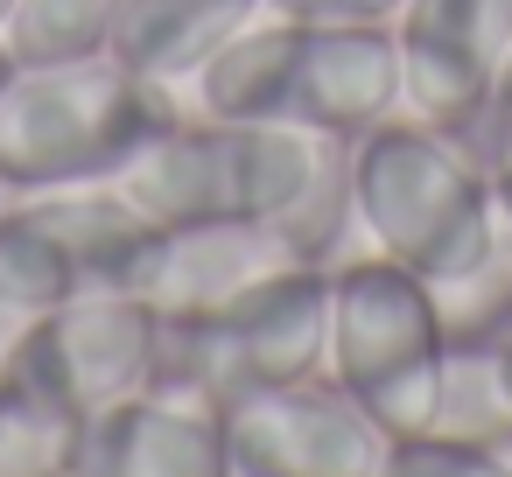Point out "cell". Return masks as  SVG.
<instances>
[{
	"instance_id": "cell-6",
	"label": "cell",
	"mask_w": 512,
	"mask_h": 477,
	"mask_svg": "<svg viewBox=\"0 0 512 477\" xmlns=\"http://www.w3.org/2000/svg\"><path fill=\"white\" fill-rule=\"evenodd\" d=\"M323 358H330V260H295L239 288L211 316L162 323V379L218 407L316 379Z\"/></svg>"
},
{
	"instance_id": "cell-4",
	"label": "cell",
	"mask_w": 512,
	"mask_h": 477,
	"mask_svg": "<svg viewBox=\"0 0 512 477\" xmlns=\"http://www.w3.org/2000/svg\"><path fill=\"white\" fill-rule=\"evenodd\" d=\"M323 372L386 435H428L442 421V379H449V323H442L435 288L379 253L330 260Z\"/></svg>"
},
{
	"instance_id": "cell-9",
	"label": "cell",
	"mask_w": 512,
	"mask_h": 477,
	"mask_svg": "<svg viewBox=\"0 0 512 477\" xmlns=\"http://www.w3.org/2000/svg\"><path fill=\"white\" fill-rule=\"evenodd\" d=\"M393 43H400L407 113L470 134L491 113L512 64V0H407Z\"/></svg>"
},
{
	"instance_id": "cell-10",
	"label": "cell",
	"mask_w": 512,
	"mask_h": 477,
	"mask_svg": "<svg viewBox=\"0 0 512 477\" xmlns=\"http://www.w3.org/2000/svg\"><path fill=\"white\" fill-rule=\"evenodd\" d=\"M64 477H232L225 407L190 386L155 379V386L99 407L71 435Z\"/></svg>"
},
{
	"instance_id": "cell-2",
	"label": "cell",
	"mask_w": 512,
	"mask_h": 477,
	"mask_svg": "<svg viewBox=\"0 0 512 477\" xmlns=\"http://www.w3.org/2000/svg\"><path fill=\"white\" fill-rule=\"evenodd\" d=\"M351 225L379 260L421 274L428 288L477 274L512 232L491 197V162L463 134L414 113H393L351 141Z\"/></svg>"
},
{
	"instance_id": "cell-12",
	"label": "cell",
	"mask_w": 512,
	"mask_h": 477,
	"mask_svg": "<svg viewBox=\"0 0 512 477\" xmlns=\"http://www.w3.org/2000/svg\"><path fill=\"white\" fill-rule=\"evenodd\" d=\"M295 260H309V253L281 225H239V218H218V225H155V246H148V260L134 274V295L162 323H190V316H211L218 302H232L239 288L295 267Z\"/></svg>"
},
{
	"instance_id": "cell-23",
	"label": "cell",
	"mask_w": 512,
	"mask_h": 477,
	"mask_svg": "<svg viewBox=\"0 0 512 477\" xmlns=\"http://www.w3.org/2000/svg\"><path fill=\"white\" fill-rule=\"evenodd\" d=\"M57 477H64V470H57Z\"/></svg>"
},
{
	"instance_id": "cell-7",
	"label": "cell",
	"mask_w": 512,
	"mask_h": 477,
	"mask_svg": "<svg viewBox=\"0 0 512 477\" xmlns=\"http://www.w3.org/2000/svg\"><path fill=\"white\" fill-rule=\"evenodd\" d=\"M148 246H155V225L113 183L36 190L22 204H0V309L43 316L78 295L134 288Z\"/></svg>"
},
{
	"instance_id": "cell-5",
	"label": "cell",
	"mask_w": 512,
	"mask_h": 477,
	"mask_svg": "<svg viewBox=\"0 0 512 477\" xmlns=\"http://www.w3.org/2000/svg\"><path fill=\"white\" fill-rule=\"evenodd\" d=\"M155 379H162V316L134 288H106L22 316L15 344L0 351V407L36 421L64 449L99 407Z\"/></svg>"
},
{
	"instance_id": "cell-15",
	"label": "cell",
	"mask_w": 512,
	"mask_h": 477,
	"mask_svg": "<svg viewBox=\"0 0 512 477\" xmlns=\"http://www.w3.org/2000/svg\"><path fill=\"white\" fill-rule=\"evenodd\" d=\"M379 477H512V442H470V435H393Z\"/></svg>"
},
{
	"instance_id": "cell-13",
	"label": "cell",
	"mask_w": 512,
	"mask_h": 477,
	"mask_svg": "<svg viewBox=\"0 0 512 477\" xmlns=\"http://www.w3.org/2000/svg\"><path fill=\"white\" fill-rule=\"evenodd\" d=\"M253 15H267V0H127L120 29H113V57L155 85H190L211 50H225Z\"/></svg>"
},
{
	"instance_id": "cell-22",
	"label": "cell",
	"mask_w": 512,
	"mask_h": 477,
	"mask_svg": "<svg viewBox=\"0 0 512 477\" xmlns=\"http://www.w3.org/2000/svg\"><path fill=\"white\" fill-rule=\"evenodd\" d=\"M0 204H8V183H0Z\"/></svg>"
},
{
	"instance_id": "cell-17",
	"label": "cell",
	"mask_w": 512,
	"mask_h": 477,
	"mask_svg": "<svg viewBox=\"0 0 512 477\" xmlns=\"http://www.w3.org/2000/svg\"><path fill=\"white\" fill-rule=\"evenodd\" d=\"M463 141H470V148H477L484 162H491V155H498V148L512 141V64H505V85H498V99H491V113H484V120H477V127L463 134Z\"/></svg>"
},
{
	"instance_id": "cell-8",
	"label": "cell",
	"mask_w": 512,
	"mask_h": 477,
	"mask_svg": "<svg viewBox=\"0 0 512 477\" xmlns=\"http://www.w3.org/2000/svg\"><path fill=\"white\" fill-rule=\"evenodd\" d=\"M225 435L232 477H379L393 442L330 372L232 400Z\"/></svg>"
},
{
	"instance_id": "cell-11",
	"label": "cell",
	"mask_w": 512,
	"mask_h": 477,
	"mask_svg": "<svg viewBox=\"0 0 512 477\" xmlns=\"http://www.w3.org/2000/svg\"><path fill=\"white\" fill-rule=\"evenodd\" d=\"M393 113H407L393 22H295V64H288V106H281L288 127H309L351 148Z\"/></svg>"
},
{
	"instance_id": "cell-3",
	"label": "cell",
	"mask_w": 512,
	"mask_h": 477,
	"mask_svg": "<svg viewBox=\"0 0 512 477\" xmlns=\"http://www.w3.org/2000/svg\"><path fill=\"white\" fill-rule=\"evenodd\" d=\"M176 120L183 113L169 85L127 71L113 50L71 64H22L0 85V183L22 197L113 183Z\"/></svg>"
},
{
	"instance_id": "cell-18",
	"label": "cell",
	"mask_w": 512,
	"mask_h": 477,
	"mask_svg": "<svg viewBox=\"0 0 512 477\" xmlns=\"http://www.w3.org/2000/svg\"><path fill=\"white\" fill-rule=\"evenodd\" d=\"M491 197H498V211H505V225H512V141L491 155Z\"/></svg>"
},
{
	"instance_id": "cell-14",
	"label": "cell",
	"mask_w": 512,
	"mask_h": 477,
	"mask_svg": "<svg viewBox=\"0 0 512 477\" xmlns=\"http://www.w3.org/2000/svg\"><path fill=\"white\" fill-rule=\"evenodd\" d=\"M127 0H15L8 22H0V43H8L15 64H71V57H99L113 50Z\"/></svg>"
},
{
	"instance_id": "cell-21",
	"label": "cell",
	"mask_w": 512,
	"mask_h": 477,
	"mask_svg": "<svg viewBox=\"0 0 512 477\" xmlns=\"http://www.w3.org/2000/svg\"><path fill=\"white\" fill-rule=\"evenodd\" d=\"M8 8H15V0H0V22H8Z\"/></svg>"
},
{
	"instance_id": "cell-16",
	"label": "cell",
	"mask_w": 512,
	"mask_h": 477,
	"mask_svg": "<svg viewBox=\"0 0 512 477\" xmlns=\"http://www.w3.org/2000/svg\"><path fill=\"white\" fill-rule=\"evenodd\" d=\"M288 22H400L407 0H267Z\"/></svg>"
},
{
	"instance_id": "cell-19",
	"label": "cell",
	"mask_w": 512,
	"mask_h": 477,
	"mask_svg": "<svg viewBox=\"0 0 512 477\" xmlns=\"http://www.w3.org/2000/svg\"><path fill=\"white\" fill-rule=\"evenodd\" d=\"M491 358H498V386H505V400H512V337H505Z\"/></svg>"
},
{
	"instance_id": "cell-1",
	"label": "cell",
	"mask_w": 512,
	"mask_h": 477,
	"mask_svg": "<svg viewBox=\"0 0 512 477\" xmlns=\"http://www.w3.org/2000/svg\"><path fill=\"white\" fill-rule=\"evenodd\" d=\"M113 190L148 225H281L323 260L351 225V148L281 120L183 113L113 176Z\"/></svg>"
},
{
	"instance_id": "cell-20",
	"label": "cell",
	"mask_w": 512,
	"mask_h": 477,
	"mask_svg": "<svg viewBox=\"0 0 512 477\" xmlns=\"http://www.w3.org/2000/svg\"><path fill=\"white\" fill-rule=\"evenodd\" d=\"M15 71H22V64H15V57H8V43H0V85H8V78H15Z\"/></svg>"
}]
</instances>
